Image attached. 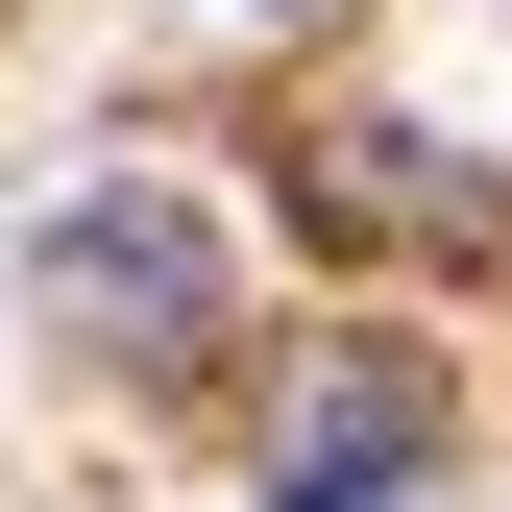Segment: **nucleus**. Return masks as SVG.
<instances>
[{
  "mask_svg": "<svg viewBox=\"0 0 512 512\" xmlns=\"http://www.w3.org/2000/svg\"><path fill=\"white\" fill-rule=\"evenodd\" d=\"M415 464H439V366H342V391L293 415L269 488H415Z\"/></svg>",
  "mask_w": 512,
  "mask_h": 512,
  "instance_id": "f03ea898",
  "label": "nucleus"
},
{
  "mask_svg": "<svg viewBox=\"0 0 512 512\" xmlns=\"http://www.w3.org/2000/svg\"><path fill=\"white\" fill-rule=\"evenodd\" d=\"M269 512H415V488H269Z\"/></svg>",
  "mask_w": 512,
  "mask_h": 512,
  "instance_id": "20e7f679",
  "label": "nucleus"
},
{
  "mask_svg": "<svg viewBox=\"0 0 512 512\" xmlns=\"http://www.w3.org/2000/svg\"><path fill=\"white\" fill-rule=\"evenodd\" d=\"M342 196H366V220H415V244H488V196L415 147V122H342Z\"/></svg>",
  "mask_w": 512,
  "mask_h": 512,
  "instance_id": "7ed1b4c3",
  "label": "nucleus"
},
{
  "mask_svg": "<svg viewBox=\"0 0 512 512\" xmlns=\"http://www.w3.org/2000/svg\"><path fill=\"white\" fill-rule=\"evenodd\" d=\"M25 269H49V317H74L98 366H220L244 342V220L196 196V171H74Z\"/></svg>",
  "mask_w": 512,
  "mask_h": 512,
  "instance_id": "f257e3e1",
  "label": "nucleus"
}]
</instances>
